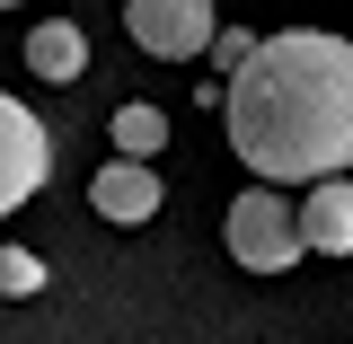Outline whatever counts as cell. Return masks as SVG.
<instances>
[{
    "instance_id": "cell-5",
    "label": "cell",
    "mask_w": 353,
    "mask_h": 344,
    "mask_svg": "<svg viewBox=\"0 0 353 344\" xmlns=\"http://www.w3.org/2000/svg\"><path fill=\"white\" fill-rule=\"evenodd\" d=\"M88 212L115 221V230H141V221L159 212V168L150 159H106V168L88 176Z\"/></svg>"
},
{
    "instance_id": "cell-4",
    "label": "cell",
    "mask_w": 353,
    "mask_h": 344,
    "mask_svg": "<svg viewBox=\"0 0 353 344\" xmlns=\"http://www.w3.org/2000/svg\"><path fill=\"white\" fill-rule=\"evenodd\" d=\"M44 176H53V132L36 124V106L0 97V221L27 194H44Z\"/></svg>"
},
{
    "instance_id": "cell-6",
    "label": "cell",
    "mask_w": 353,
    "mask_h": 344,
    "mask_svg": "<svg viewBox=\"0 0 353 344\" xmlns=\"http://www.w3.org/2000/svg\"><path fill=\"white\" fill-rule=\"evenodd\" d=\"M301 239L318 256H353V176H327L301 194Z\"/></svg>"
},
{
    "instance_id": "cell-9",
    "label": "cell",
    "mask_w": 353,
    "mask_h": 344,
    "mask_svg": "<svg viewBox=\"0 0 353 344\" xmlns=\"http://www.w3.org/2000/svg\"><path fill=\"white\" fill-rule=\"evenodd\" d=\"M36 292H44V256L18 247V239H0V301H36Z\"/></svg>"
},
{
    "instance_id": "cell-8",
    "label": "cell",
    "mask_w": 353,
    "mask_h": 344,
    "mask_svg": "<svg viewBox=\"0 0 353 344\" xmlns=\"http://www.w3.org/2000/svg\"><path fill=\"white\" fill-rule=\"evenodd\" d=\"M115 159H159V150H168V115H159V106H115Z\"/></svg>"
},
{
    "instance_id": "cell-3",
    "label": "cell",
    "mask_w": 353,
    "mask_h": 344,
    "mask_svg": "<svg viewBox=\"0 0 353 344\" xmlns=\"http://www.w3.org/2000/svg\"><path fill=\"white\" fill-rule=\"evenodd\" d=\"M124 27H132V44H141L150 62H194V53H212V36H221L212 0H132Z\"/></svg>"
},
{
    "instance_id": "cell-2",
    "label": "cell",
    "mask_w": 353,
    "mask_h": 344,
    "mask_svg": "<svg viewBox=\"0 0 353 344\" xmlns=\"http://www.w3.org/2000/svg\"><path fill=\"white\" fill-rule=\"evenodd\" d=\"M230 256L248 265V274H292V265L309 256L301 203H283L274 185H248V194L230 203Z\"/></svg>"
},
{
    "instance_id": "cell-1",
    "label": "cell",
    "mask_w": 353,
    "mask_h": 344,
    "mask_svg": "<svg viewBox=\"0 0 353 344\" xmlns=\"http://www.w3.org/2000/svg\"><path fill=\"white\" fill-rule=\"evenodd\" d=\"M230 150L265 185H327L353 168V44L327 27H283L239 80H221Z\"/></svg>"
},
{
    "instance_id": "cell-10",
    "label": "cell",
    "mask_w": 353,
    "mask_h": 344,
    "mask_svg": "<svg viewBox=\"0 0 353 344\" xmlns=\"http://www.w3.org/2000/svg\"><path fill=\"white\" fill-rule=\"evenodd\" d=\"M256 44H265V36H248V27H221V36H212V62L230 71V80H239V71L256 62Z\"/></svg>"
},
{
    "instance_id": "cell-7",
    "label": "cell",
    "mask_w": 353,
    "mask_h": 344,
    "mask_svg": "<svg viewBox=\"0 0 353 344\" xmlns=\"http://www.w3.org/2000/svg\"><path fill=\"white\" fill-rule=\"evenodd\" d=\"M27 71L36 80H80L88 71V36L71 18H36V36H27Z\"/></svg>"
},
{
    "instance_id": "cell-11",
    "label": "cell",
    "mask_w": 353,
    "mask_h": 344,
    "mask_svg": "<svg viewBox=\"0 0 353 344\" xmlns=\"http://www.w3.org/2000/svg\"><path fill=\"white\" fill-rule=\"evenodd\" d=\"M0 9H18V0H0Z\"/></svg>"
}]
</instances>
